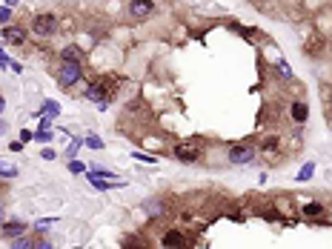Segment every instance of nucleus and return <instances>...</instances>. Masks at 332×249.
<instances>
[{
    "mask_svg": "<svg viewBox=\"0 0 332 249\" xmlns=\"http://www.w3.org/2000/svg\"><path fill=\"white\" fill-rule=\"evenodd\" d=\"M29 29H32L34 37H40V40H49V37H55L57 32V14L55 11H37L29 23Z\"/></svg>",
    "mask_w": 332,
    "mask_h": 249,
    "instance_id": "1",
    "label": "nucleus"
},
{
    "mask_svg": "<svg viewBox=\"0 0 332 249\" xmlns=\"http://www.w3.org/2000/svg\"><path fill=\"white\" fill-rule=\"evenodd\" d=\"M109 78H101V80H92L89 86H86V98H89L98 109H106L109 106V101H112V92H114V86L112 83H106Z\"/></svg>",
    "mask_w": 332,
    "mask_h": 249,
    "instance_id": "2",
    "label": "nucleus"
},
{
    "mask_svg": "<svg viewBox=\"0 0 332 249\" xmlns=\"http://www.w3.org/2000/svg\"><path fill=\"white\" fill-rule=\"evenodd\" d=\"M80 80H83V66L75 63V60H60V66H57V83L63 89H72V86H78Z\"/></svg>",
    "mask_w": 332,
    "mask_h": 249,
    "instance_id": "3",
    "label": "nucleus"
},
{
    "mask_svg": "<svg viewBox=\"0 0 332 249\" xmlns=\"http://www.w3.org/2000/svg\"><path fill=\"white\" fill-rule=\"evenodd\" d=\"M126 11H129L132 20H152L158 14V3L155 0H129Z\"/></svg>",
    "mask_w": 332,
    "mask_h": 249,
    "instance_id": "4",
    "label": "nucleus"
},
{
    "mask_svg": "<svg viewBox=\"0 0 332 249\" xmlns=\"http://www.w3.org/2000/svg\"><path fill=\"white\" fill-rule=\"evenodd\" d=\"M255 155H258V149L252 146V143H235V146L226 149L229 163H238V166H243V163H252V160H255Z\"/></svg>",
    "mask_w": 332,
    "mask_h": 249,
    "instance_id": "5",
    "label": "nucleus"
},
{
    "mask_svg": "<svg viewBox=\"0 0 332 249\" xmlns=\"http://www.w3.org/2000/svg\"><path fill=\"white\" fill-rule=\"evenodd\" d=\"M172 155L181 163H195V160H201V149H198V143H178L172 149Z\"/></svg>",
    "mask_w": 332,
    "mask_h": 249,
    "instance_id": "6",
    "label": "nucleus"
},
{
    "mask_svg": "<svg viewBox=\"0 0 332 249\" xmlns=\"http://www.w3.org/2000/svg\"><path fill=\"white\" fill-rule=\"evenodd\" d=\"M324 49H327V37H324V34H318V32H312L307 40H304V52H307L309 57H321V52H324Z\"/></svg>",
    "mask_w": 332,
    "mask_h": 249,
    "instance_id": "7",
    "label": "nucleus"
},
{
    "mask_svg": "<svg viewBox=\"0 0 332 249\" xmlns=\"http://www.w3.org/2000/svg\"><path fill=\"white\" fill-rule=\"evenodd\" d=\"M3 40H6L9 46H26V29H23V26H9V23H6Z\"/></svg>",
    "mask_w": 332,
    "mask_h": 249,
    "instance_id": "8",
    "label": "nucleus"
},
{
    "mask_svg": "<svg viewBox=\"0 0 332 249\" xmlns=\"http://www.w3.org/2000/svg\"><path fill=\"white\" fill-rule=\"evenodd\" d=\"M289 115H292V121H295V124H307V121H309L307 101H292V103H289Z\"/></svg>",
    "mask_w": 332,
    "mask_h": 249,
    "instance_id": "9",
    "label": "nucleus"
},
{
    "mask_svg": "<svg viewBox=\"0 0 332 249\" xmlns=\"http://www.w3.org/2000/svg\"><path fill=\"white\" fill-rule=\"evenodd\" d=\"M160 244H163V247H169V249H181V247H186L189 241H186V235H183V232L172 229V232H166V235L160 238Z\"/></svg>",
    "mask_w": 332,
    "mask_h": 249,
    "instance_id": "10",
    "label": "nucleus"
},
{
    "mask_svg": "<svg viewBox=\"0 0 332 249\" xmlns=\"http://www.w3.org/2000/svg\"><path fill=\"white\" fill-rule=\"evenodd\" d=\"M92 186L95 189H101V192H109V189H117V186H123V181H114V178H89Z\"/></svg>",
    "mask_w": 332,
    "mask_h": 249,
    "instance_id": "11",
    "label": "nucleus"
},
{
    "mask_svg": "<svg viewBox=\"0 0 332 249\" xmlns=\"http://www.w3.org/2000/svg\"><path fill=\"white\" fill-rule=\"evenodd\" d=\"M26 229H29L26 224H3V227H0V235L6 241H11V238H17V235H23Z\"/></svg>",
    "mask_w": 332,
    "mask_h": 249,
    "instance_id": "12",
    "label": "nucleus"
},
{
    "mask_svg": "<svg viewBox=\"0 0 332 249\" xmlns=\"http://www.w3.org/2000/svg\"><path fill=\"white\" fill-rule=\"evenodd\" d=\"M9 247L11 249H34V238H29V235L23 232V235H17V238L9 241Z\"/></svg>",
    "mask_w": 332,
    "mask_h": 249,
    "instance_id": "13",
    "label": "nucleus"
},
{
    "mask_svg": "<svg viewBox=\"0 0 332 249\" xmlns=\"http://www.w3.org/2000/svg\"><path fill=\"white\" fill-rule=\"evenodd\" d=\"M281 149V137L278 135H272V137H266L261 143V152H266V155H272V152H278Z\"/></svg>",
    "mask_w": 332,
    "mask_h": 249,
    "instance_id": "14",
    "label": "nucleus"
},
{
    "mask_svg": "<svg viewBox=\"0 0 332 249\" xmlns=\"http://www.w3.org/2000/svg\"><path fill=\"white\" fill-rule=\"evenodd\" d=\"M80 57H83V52H80L78 46H66V49L60 52V60H75V63H80Z\"/></svg>",
    "mask_w": 332,
    "mask_h": 249,
    "instance_id": "15",
    "label": "nucleus"
},
{
    "mask_svg": "<svg viewBox=\"0 0 332 249\" xmlns=\"http://www.w3.org/2000/svg\"><path fill=\"white\" fill-rule=\"evenodd\" d=\"M0 178H17V166H11V163H0Z\"/></svg>",
    "mask_w": 332,
    "mask_h": 249,
    "instance_id": "16",
    "label": "nucleus"
},
{
    "mask_svg": "<svg viewBox=\"0 0 332 249\" xmlns=\"http://www.w3.org/2000/svg\"><path fill=\"white\" fill-rule=\"evenodd\" d=\"M89 178H114V172H109L106 166H92Z\"/></svg>",
    "mask_w": 332,
    "mask_h": 249,
    "instance_id": "17",
    "label": "nucleus"
},
{
    "mask_svg": "<svg viewBox=\"0 0 332 249\" xmlns=\"http://www.w3.org/2000/svg\"><path fill=\"white\" fill-rule=\"evenodd\" d=\"M9 20H11V6H9V3H3V6H0V23L6 26Z\"/></svg>",
    "mask_w": 332,
    "mask_h": 249,
    "instance_id": "18",
    "label": "nucleus"
},
{
    "mask_svg": "<svg viewBox=\"0 0 332 249\" xmlns=\"http://www.w3.org/2000/svg\"><path fill=\"white\" fill-rule=\"evenodd\" d=\"M304 215H324V206L321 204H307L304 206Z\"/></svg>",
    "mask_w": 332,
    "mask_h": 249,
    "instance_id": "19",
    "label": "nucleus"
},
{
    "mask_svg": "<svg viewBox=\"0 0 332 249\" xmlns=\"http://www.w3.org/2000/svg\"><path fill=\"white\" fill-rule=\"evenodd\" d=\"M312 169H315V163H307L304 169L298 172V181H309V178H312Z\"/></svg>",
    "mask_w": 332,
    "mask_h": 249,
    "instance_id": "20",
    "label": "nucleus"
},
{
    "mask_svg": "<svg viewBox=\"0 0 332 249\" xmlns=\"http://www.w3.org/2000/svg\"><path fill=\"white\" fill-rule=\"evenodd\" d=\"M86 146H89V149H103V140H101V137H95V135H89V137H86Z\"/></svg>",
    "mask_w": 332,
    "mask_h": 249,
    "instance_id": "21",
    "label": "nucleus"
},
{
    "mask_svg": "<svg viewBox=\"0 0 332 249\" xmlns=\"http://www.w3.org/2000/svg\"><path fill=\"white\" fill-rule=\"evenodd\" d=\"M52 247H55V244L49 238H34V249H52Z\"/></svg>",
    "mask_w": 332,
    "mask_h": 249,
    "instance_id": "22",
    "label": "nucleus"
},
{
    "mask_svg": "<svg viewBox=\"0 0 332 249\" xmlns=\"http://www.w3.org/2000/svg\"><path fill=\"white\" fill-rule=\"evenodd\" d=\"M34 140H40V143H49V140H52V132H49V129H40V132L34 135Z\"/></svg>",
    "mask_w": 332,
    "mask_h": 249,
    "instance_id": "23",
    "label": "nucleus"
},
{
    "mask_svg": "<svg viewBox=\"0 0 332 249\" xmlns=\"http://www.w3.org/2000/svg\"><path fill=\"white\" fill-rule=\"evenodd\" d=\"M80 143H83V140H78V137H75V140L69 143V155H72V158H75V152H78V149H80Z\"/></svg>",
    "mask_w": 332,
    "mask_h": 249,
    "instance_id": "24",
    "label": "nucleus"
},
{
    "mask_svg": "<svg viewBox=\"0 0 332 249\" xmlns=\"http://www.w3.org/2000/svg\"><path fill=\"white\" fill-rule=\"evenodd\" d=\"M132 158H135V160H146V163H155V158H152V155H140V152H135Z\"/></svg>",
    "mask_w": 332,
    "mask_h": 249,
    "instance_id": "25",
    "label": "nucleus"
},
{
    "mask_svg": "<svg viewBox=\"0 0 332 249\" xmlns=\"http://www.w3.org/2000/svg\"><path fill=\"white\" fill-rule=\"evenodd\" d=\"M20 140H23V143H29V140H34V135L29 132V129H23V132H20Z\"/></svg>",
    "mask_w": 332,
    "mask_h": 249,
    "instance_id": "26",
    "label": "nucleus"
},
{
    "mask_svg": "<svg viewBox=\"0 0 332 249\" xmlns=\"http://www.w3.org/2000/svg\"><path fill=\"white\" fill-rule=\"evenodd\" d=\"M69 172H83V163H78V160H72V163H69Z\"/></svg>",
    "mask_w": 332,
    "mask_h": 249,
    "instance_id": "27",
    "label": "nucleus"
},
{
    "mask_svg": "<svg viewBox=\"0 0 332 249\" xmlns=\"http://www.w3.org/2000/svg\"><path fill=\"white\" fill-rule=\"evenodd\" d=\"M11 152H23V140H14V143H9Z\"/></svg>",
    "mask_w": 332,
    "mask_h": 249,
    "instance_id": "28",
    "label": "nucleus"
},
{
    "mask_svg": "<svg viewBox=\"0 0 332 249\" xmlns=\"http://www.w3.org/2000/svg\"><path fill=\"white\" fill-rule=\"evenodd\" d=\"M43 158L46 160H55V149H43Z\"/></svg>",
    "mask_w": 332,
    "mask_h": 249,
    "instance_id": "29",
    "label": "nucleus"
},
{
    "mask_svg": "<svg viewBox=\"0 0 332 249\" xmlns=\"http://www.w3.org/2000/svg\"><path fill=\"white\" fill-rule=\"evenodd\" d=\"M6 112V101H3V95H0V115Z\"/></svg>",
    "mask_w": 332,
    "mask_h": 249,
    "instance_id": "30",
    "label": "nucleus"
},
{
    "mask_svg": "<svg viewBox=\"0 0 332 249\" xmlns=\"http://www.w3.org/2000/svg\"><path fill=\"white\" fill-rule=\"evenodd\" d=\"M6 129H9V126L3 124V121H0V135H3V132H6Z\"/></svg>",
    "mask_w": 332,
    "mask_h": 249,
    "instance_id": "31",
    "label": "nucleus"
},
{
    "mask_svg": "<svg viewBox=\"0 0 332 249\" xmlns=\"http://www.w3.org/2000/svg\"><path fill=\"white\" fill-rule=\"evenodd\" d=\"M3 212H6V209H3V204H0V218H3Z\"/></svg>",
    "mask_w": 332,
    "mask_h": 249,
    "instance_id": "32",
    "label": "nucleus"
}]
</instances>
